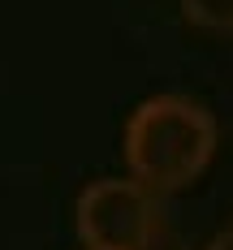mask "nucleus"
Returning <instances> with one entry per match:
<instances>
[{"label": "nucleus", "instance_id": "f257e3e1", "mask_svg": "<svg viewBox=\"0 0 233 250\" xmlns=\"http://www.w3.org/2000/svg\"><path fill=\"white\" fill-rule=\"evenodd\" d=\"M126 151L129 177L147 190H181L203 173L216 155V117L199 100L164 91L143 100L126 121Z\"/></svg>", "mask_w": 233, "mask_h": 250}, {"label": "nucleus", "instance_id": "f03ea898", "mask_svg": "<svg viewBox=\"0 0 233 250\" xmlns=\"http://www.w3.org/2000/svg\"><path fill=\"white\" fill-rule=\"evenodd\" d=\"M78 237L86 250H143L151 242L164 216L160 194L134 177H100L91 181L74 207Z\"/></svg>", "mask_w": 233, "mask_h": 250}, {"label": "nucleus", "instance_id": "7ed1b4c3", "mask_svg": "<svg viewBox=\"0 0 233 250\" xmlns=\"http://www.w3.org/2000/svg\"><path fill=\"white\" fill-rule=\"evenodd\" d=\"M186 18L212 30H233V0H181Z\"/></svg>", "mask_w": 233, "mask_h": 250}, {"label": "nucleus", "instance_id": "20e7f679", "mask_svg": "<svg viewBox=\"0 0 233 250\" xmlns=\"http://www.w3.org/2000/svg\"><path fill=\"white\" fill-rule=\"evenodd\" d=\"M143 250H190V242L181 237L177 229L160 225V233H155V237H151V242H147V246H143Z\"/></svg>", "mask_w": 233, "mask_h": 250}, {"label": "nucleus", "instance_id": "39448f33", "mask_svg": "<svg viewBox=\"0 0 233 250\" xmlns=\"http://www.w3.org/2000/svg\"><path fill=\"white\" fill-rule=\"evenodd\" d=\"M207 250H233V225H225L212 242H207Z\"/></svg>", "mask_w": 233, "mask_h": 250}]
</instances>
